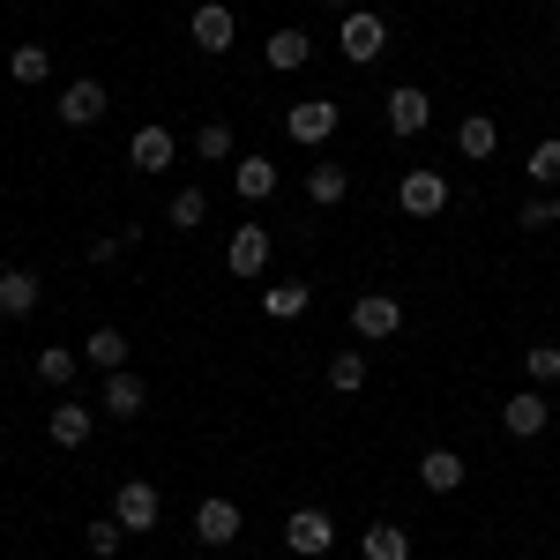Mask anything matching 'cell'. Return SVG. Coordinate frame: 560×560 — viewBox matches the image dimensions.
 Listing matches in <instances>:
<instances>
[{"mask_svg":"<svg viewBox=\"0 0 560 560\" xmlns=\"http://www.w3.org/2000/svg\"><path fill=\"white\" fill-rule=\"evenodd\" d=\"M516 224H523V232H553V202H546V195H530V202L516 210Z\"/></svg>","mask_w":560,"mask_h":560,"instance_id":"d6a6232c","label":"cell"},{"mask_svg":"<svg viewBox=\"0 0 560 560\" xmlns=\"http://www.w3.org/2000/svg\"><path fill=\"white\" fill-rule=\"evenodd\" d=\"M523 173H530V187H538V195H560V135H546V142L523 158Z\"/></svg>","mask_w":560,"mask_h":560,"instance_id":"4316f807","label":"cell"},{"mask_svg":"<svg viewBox=\"0 0 560 560\" xmlns=\"http://www.w3.org/2000/svg\"><path fill=\"white\" fill-rule=\"evenodd\" d=\"M83 366H97V374H120V366H128V337H120L113 322H105V329H90V337H83Z\"/></svg>","mask_w":560,"mask_h":560,"instance_id":"44dd1931","label":"cell"},{"mask_svg":"<svg viewBox=\"0 0 560 560\" xmlns=\"http://www.w3.org/2000/svg\"><path fill=\"white\" fill-rule=\"evenodd\" d=\"M173 158H179V135L165 128V120H142V128L128 135V165L142 179H158V173H173Z\"/></svg>","mask_w":560,"mask_h":560,"instance_id":"8992f818","label":"cell"},{"mask_svg":"<svg viewBox=\"0 0 560 560\" xmlns=\"http://www.w3.org/2000/svg\"><path fill=\"white\" fill-rule=\"evenodd\" d=\"M165 224H173V232H202V224H210V195H202V187H179L173 202H165Z\"/></svg>","mask_w":560,"mask_h":560,"instance_id":"484cf974","label":"cell"},{"mask_svg":"<svg viewBox=\"0 0 560 560\" xmlns=\"http://www.w3.org/2000/svg\"><path fill=\"white\" fill-rule=\"evenodd\" d=\"M345 195H351L345 165H329V158H322V165H306V202H314V210H337Z\"/></svg>","mask_w":560,"mask_h":560,"instance_id":"ffe728a7","label":"cell"},{"mask_svg":"<svg viewBox=\"0 0 560 560\" xmlns=\"http://www.w3.org/2000/svg\"><path fill=\"white\" fill-rule=\"evenodd\" d=\"M396 210L404 217H441L448 210V179L433 173V165H411V173L396 179Z\"/></svg>","mask_w":560,"mask_h":560,"instance_id":"ba28073f","label":"cell"},{"mask_svg":"<svg viewBox=\"0 0 560 560\" xmlns=\"http://www.w3.org/2000/svg\"><path fill=\"white\" fill-rule=\"evenodd\" d=\"M306 306H314V284H300V277L292 284H261V314L269 322H300Z\"/></svg>","mask_w":560,"mask_h":560,"instance_id":"7402d4cb","label":"cell"},{"mask_svg":"<svg viewBox=\"0 0 560 560\" xmlns=\"http://www.w3.org/2000/svg\"><path fill=\"white\" fill-rule=\"evenodd\" d=\"M45 433H52V448H83L90 433H97V411H90V404H52Z\"/></svg>","mask_w":560,"mask_h":560,"instance_id":"2e32d148","label":"cell"},{"mask_svg":"<svg viewBox=\"0 0 560 560\" xmlns=\"http://www.w3.org/2000/svg\"><path fill=\"white\" fill-rule=\"evenodd\" d=\"M456 150H464V158H493V150H501V120H486V113H471V120H456Z\"/></svg>","mask_w":560,"mask_h":560,"instance_id":"d4e9b609","label":"cell"},{"mask_svg":"<svg viewBox=\"0 0 560 560\" xmlns=\"http://www.w3.org/2000/svg\"><path fill=\"white\" fill-rule=\"evenodd\" d=\"M187 38L202 45V52H232V38H240V23H232V8H224V0H202V8L187 15Z\"/></svg>","mask_w":560,"mask_h":560,"instance_id":"4fadbf2b","label":"cell"},{"mask_svg":"<svg viewBox=\"0 0 560 560\" xmlns=\"http://www.w3.org/2000/svg\"><path fill=\"white\" fill-rule=\"evenodd\" d=\"M120 247H128V240H120V232H97V240H90L83 255H90V261H120Z\"/></svg>","mask_w":560,"mask_h":560,"instance_id":"836d02e7","label":"cell"},{"mask_svg":"<svg viewBox=\"0 0 560 560\" xmlns=\"http://www.w3.org/2000/svg\"><path fill=\"white\" fill-rule=\"evenodd\" d=\"M329 388H337V396H359V388H366V351L359 345H345L329 359Z\"/></svg>","mask_w":560,"mask_h":560,"instance_id":"f1b7e54d","label":"cell"},{"mask_svg":"<svg viewBox=\"0 0 560 560\" xmlns=\"http://www.w3.org/2000/svg\"><path fill=\"white\" fill-rule=\"evenodd\" d=\"M523 374H530L538 388L560 382V345H530V351H523Z\"/></svg>","mask_w":560,"mask_h":560,"instance_id":"1f68e13d","label":"cell"},{"mask_svg":"<svg viewBox=\"0 0 560 560\" xmlns=\"http://www.w3.org/2000/svg\"><path fill=\"white\" fill-rule=\"evenodd\" d=\"M75 374H83V351H68V345H45L38 351V382L45 388H68Z\"/></svg>","mask_w":560,"mask_h":560,"instance_id":"83f0119b","label":"cell"},{"mask_svg":"<svg viewBox=\"0 0 560 560\" xmlns=\"http://www.w3.org/2000/svg\"><path fill=\"white\" fill-rule=\"evenodd\" d=\"M8 83H23V90L52 83V45H15L8 52Z\"/></svg>","mask_w":560,"mask_h":560,"instance_id":"cb8c5ba5","label":"cell"},{"mask_svg":"<svg viewBox=\"0 0 560 560\" xmlns=\"http://www.w3.org/2000/svg\"><path fill=\"white\" fill-rule=\"evenodd\" d=\"M52 113H60V128H97L113 113V90L97 83V75H75V83L52 97Z\"/></svg>","mask_w":560,"mask_h":560,"instance_id":"277c9868","label":"cell"},{"mask_svg":"<svg viewBox=\"0 0 560 560\" xmlns=\"http://www.w3.org/2000/svg\"><path fill=\"white\" fill-rule=\"evenodd\" d=\"M277 179H284V173L255 150V158H240V165H232V195H240V202H269V195H277Z\"/></svg>","mask_w":560,"mask_h":560,"instance_id":"ac0fdd59","label":"cell"},{"mask_svg":"<svg viewBox=\"0 0 560 560\" xmlns=\"http://www.w3.org/2000/svg\"><path fill=\"white\" fill-rule=\"evenodd\" d=\"M97 411H105V419H142V411H150V388H142V374H128V366H120V374H105V388H97Z\"/></svg>","mask_w":560,"mask_h":560,"instance_id":"7c38bea8","label":"cell"},{"mask_svg":"<svg viewBox=\"0 0 560 560\" xmlns=\"http://www.w3.org/2000/svg\"><path fill=\"white\" fill-rule=\"evenodd\" d=\"M464 478H471V464H464L456 448H427V456H419V486H427V493H456Z\"/></svg>","mask_w":560,"mask_h":560,"instance_id":"e0dca14e","label":"cell"},{"mask_svg":"<svg viewBox=\"0 0 560 560\" xmlns=\"http://www.w3.org/2000/svg\"><path fill=\"white\" fill-rule=\"evenodd\" d=\"M284 546L300 560H322L329 546H337V523H329V509H292L284 516Z\"/></svg>","mask_w":560,"mask_h":560,"instance_id":"9c48e42d","label":"cell"},{"mask_svg":"<svg viewBox=\"0 0 560 560\" xmlns=\"http://www.w3.org/2000/svg\"><path fill=\"white\" fill-rule=\"evenodd\" d=\"M546 202H553V224H560V195H546Z\"/></svg>","mask_w":560,"mask_h":560,"instance_id":"d590c367","label":"cell"},{"mask_svg":"<svg viewBox=\"0 0 560 560\" xmlns=\"http://www.w3.org/2000/svg\"><path fill=\"white\" fill-rule=\"evenodd\" d=\"M337 128H345V105H337V97H300V105L284 113V135H292L300 150H322Z\"/></svg>","mask_w":560,"mask_h":560,"instance_id":"3957f363","label":"cell"},{"mask_svg":"<svg viewBox=\"0 0 560 560\" xmlns=\"http://www.w3.org/2000/svg\"><path fill=\"white\" fill-rule=\"evenodd\" d=\"M158 516H165V493H158L150 478H120V493H113V523L135 530V538H150Z\"/></svg>","mask_w":560,"mask_h":560,"instance_id":"7a4b0ae2","label":"cell"},{"mask_svg":"<svg viewBox=\"0 0 560 560\" xmlns=\"http://www.w3.org/2000/svg\"><path fill=\"white\" fill-rule=\"evenodd\" d=\"M546 427H553V404H546L538 388H516V396L501 404V433H509V441H538Z\"/></svg>","mask_w":560,"mask_h":560,"instance_id":"8fae6325","label":"cell"},{"mask_svg":"<svg viewBox=\"0 0 560 560\" xmlns=\"http://www.w3.org/2000/svg\"><path fill=\"white\" fill-rule=\"evenodd\" d=\"M195 538H202V546H232V538H240V501H224V493H210V501H195Z\"/></svg>","mask_w":560,"mask_h":560,"instance_id":"5bb4252c","label":"cell"},{"mask_svg":"<svg viewBox=\"0 0 560 560\" xmlns=\"http://www.w3.org/2000/svg\"><path fill=\"white\" fill-rule=\"evenodd\" d=\"M404 329V300H388V292H359L351 300V337L359 345H388Z\"/></svg>","mask_w":560,"mask_h":560,"instance_id":"5b68a950","label":"cell"},{"mask_svg":"<svg viewBox=\"0 0 560 560\" xmlns=\"http://www.w3.org/2000/svg\"><path fill=\"white\" fill-rule=\"evenodd\" d=\"M292 560H300V553H292Z\"/></svg>","mask_w":560,"mask_h":560,"instance_id":"8d00e7d4","label":"cell"},{"mask_svg":"<svg viewBox=\"0 0 560 560\" xmlns=\"http://www.w3.org/2000/svg\"><path fill=\"white\" fill-rule=\"evenodd\" d=\"M269 255H277V240H269V224H240V232H232V247H224V269L255 284L261 269H269Z\"/></svg>","mask_w":560,"mask_h":560,"instance_id":"30bf717a","label":"cell"},{"mask_svg":"<svg viewBox=\"0 0 560 560\" xmlns=\"http://www.w3.org/2000/svg\"><path fill=\"white\" fill-rule=\"evenodd\" d=\"M337 52H345L351 68H374V60L388 52V23L374 15V8H351L345 23H337Z\"/></svg>","mask_w":560,"mask_h":560,"instance_id":"6da1fadb","label":"cell"},{"mask_svg":"<svg viewBox=\"0 0 560 560\" xmlns=\"http://www.w3.org/2000/svg\"><path fill=\"white\" fill-rule=\"evenodd\" d=\"M322 8H337V15H351V0H322Z\"/></svg>","mask_w":560,"mask_h":560,"instance_id":"e575fe53","label":"cell"},{"mask_svg":"<svg viewBox=\"0 0 560 560\" xmlns=\"http://www.w3.org/2000/svg\"><path fill=\"white\" fill-rule=\"evenodd\" d=\"M31 306H38V269H0V314L23 322Z\"/></svg>","mask_w":560,"mask_h":560,"instance_id":"603a6c76","label":"cell"},{"mask_svg":"<svg viewBox=\"0 0 560 560\" xmlns=\"http://www.w3.org/2000/svg\"><path fill=\"white\" fill-rule=\"evenodd\" d=\"M359 553L366 560H411V530H404V523H366V530H359Z\"/></svg>","mask_w":560,"mask_h":560,"instance_id":"d6986e66","label":"cell"},{"mask_svg":"<svg viewBox=\"0 0 560 560\" xmlns=\"http://www.w3.org/2000/svg\"><path fill=\"white\" fill-rule=\"evenodd\" d=\"M382 120H388V135H404V142H411V135H427L433 128V97L419 83H396L382 97Z\"/></svg>","mask_w":560,"mask_h":560,"instance_id":"52a82bcc","label":"cell"},{"mask_svg":"<svg viewBox=\"0 0 560 560\" xmlns=\"http://www.w3.org/2000/svg\"><path fill=\"white\" fill-rule=\"evenodd\" d=\"M261 52H269V68H277V75H300L306 60H314V38H306L300 23H284V31H269Z\"/></svg>","mask_w":560,"mask_h":560,"instance_id":"9a60e30c","label":"cell"},{"mask_svg":"<svg viewBox=\"0 0 560 560\" xmlns=\"http://www.w3.org/2000/svg\"><path fill=\"white\" fill-rule=\"evenodd\" d=\"M120 538H128V530H120L113 516H105V523H83V546H90V560H113V553H120Z\"/></svg>","mask_w":560,"mask_h":560,"instance_id":"4dcf8cb0","label":"cell"},{"mask_svg":"<svg viewBox=\"0 0 560 560\" xmlns=\"http://www.w3.org/2000/svg\"><path fill=\"white\" fill-rule=\"evenodd\" d=\"M195 158H202V165H232V128H224V120H202V128H195Z\"/></svg>","mask_w":560,"mask_h":560,"instance_id":"f546056e","label":"cell"}]
</instances>
